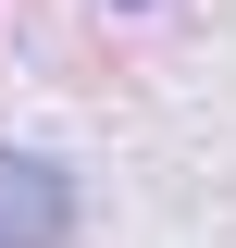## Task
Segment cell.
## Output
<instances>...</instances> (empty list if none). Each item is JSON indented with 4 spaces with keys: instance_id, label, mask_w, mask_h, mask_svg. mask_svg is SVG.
<instances>
[{
    "instance_id": "obj_1",
    "label": "cell",
    "mask_w": 236,
    "mask_h": 248,
    "mask_svg": "<svg viewBox=\"0 0 236 248\" xmlns=\"http://www.w3.org/2000/svg\"><path fill=\"white\" fill-rule=\"evenodd\" d=\"M75 236V174L37 149H0V248H62Z\"/></svg>"
}]
</instances>
